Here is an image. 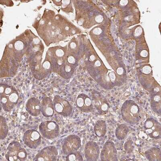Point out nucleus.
I'll list each match as a JSON object with an SVG mask.
<instances>
[{
    "label": "nucleus",
    "instance_id": "obj_16",
    "mask_svg": "<svg viewBox=\"0 0 161 161\" xmlns=\"http://www.w3.org/2000/svg\"><path fill=\"white\" fill-rule=\"evenodd\" d=\"M107 126L106 121L99 120L96 122L93 127V131L98 137H103L107 133Z\"/></svg>",
    "mask_w": 161,
    "mask_h": 161
},
{
    "label": "nucleus",
    "instance_id": "obj_13",
    "mask_svg": "<svg viewBox=\"0 0 161 161\" xmlns=\"http://www.w3.org/2000/svg\"><path fill=\"white\" fill-rule=\"evenodd\" d=\"M76 104L79 110L83 113H89L93 110L92 101L88 96L83 93L77 96Z\"/></svg>",
    "mask_w": 161,
    "mask_h": 161
},
{
    "label": "nucleus",
    "instance_id": "obj_10",
    "mask_svg": "<svg viewBox=\"0 0 161 161\" xmlns=\"http://www.w3.org/2000/svg\"><path fill=\"white\" fill-rule=\"evenodd\" d=\"M58 155V150L55 147H46L36 155L34 161H56Z\"/></svg>",
    "mask_w": 161,
    "mask_h": 161
},
{
    "label": "nucleus",
    "instance_id": "obj_4",
    "mask_svg": "<svg viewBox=\"0 0 161 161\" xmlns=\"http://www.w3.org/2000/svg\"><path fill=\"white\" fill-rule=\"evenodd\" d=\"M40 134L43 137L53 139L57 137L59 134V127L55 121L47 120L42 122L39 126Z\"/></svg>",
    "mask_w": 161,
    "mask_h": 161
},
{
    "label": "nucleus",
    "instance_id": "obj_29",
    "mask_svg": "<svg viewBox=\"0 0 161 161\" xmlns=\"http://www.w3.org/2000/svg\"><path fill=\"white\" fill-rule=\"evenodd\" d=\"M102 32V30L100 28H97L94 30V33L96 34H100Z\"/></svg>",
    "mask_w": 161,
    "mask_h": 161
},
{
    "label": "nucleus",
    "instance_id": "obj_24",
    "mask_svg": "<svg viewBox=\"0 0 161 161\" xmlns=\"http://www.w3.org/2000/svg\"><path fill=\"white\" fill-rule=\"evenodd\" d=\"M138 136L140 138L143 140L148 139V136L145 133L144 131H141L139 132L138 134Z\"/></svg>",
    "mask_w": 161,
    "mask_h": 161
},
{
    "label": "nucleus",
    "instance_id": "obj_18",
    "mask_svg": "<svg viewBox=\"0 0 161 161\" xmlns=\"http://www.w3.org/2000/svg\"><path fill=\"white\" fill-rule=\"evenodd\" d=\"M161 98L160 93H155L151 97V107L154 113L160 115Z\"/></svg>",
    "mask_w": 161,
    "mask_h": 161
},
{
    "label": "nucleus",
    "instance_id": "obj_6",
    "mask_svg": "<svg viewBox=\"0 0 161 161\" xmlns=\"http://www.w3.org/2000/svg\"><path fill=\"white\" fill-rule=\"evenodd\" d=\"M143 127L145 133L151 138H160L161 125L156 119L152 118H148L144 123Z\"/></svg>",
    "mask_w": 161,
    "mask_h": 161
},
{
    "label": "nucleus",
    "instance_id": "obj_15",
    "mask_svg": "<svg viewBox=\"0 0 161 161\" xmlns=\"http://www.w3.org/2000/svg\"><path fill=\"white\" fill-rule=\"evenodd\" d=\"M53 102L50 97H46L43 98L41 103V113L44 117H52L54 113Z\"/></svg>",
    "mask_w": 161,
    "mask_h": 161
},
{
    "label": "nucleus",
    "instance_id": "obj_8",
    "mask_svg": "<svg viewBox=\"0 0 161 161\" xmlns=\"http://www.w3.org/2000/svg\"><path fill=\"white\" fill-rule=\"evenodd\" d=\"M23 140L26 146L30 148L36 149L41 143V135L37 130L30 129L24 133Z\"/></svg>",
    "mask_w": 161,
    "mask_h": 161
},
{
    "label": "nucleus",
    "instance_id": "obj_7",
    "mask_svg": "<svg viewBox=\"0 0 161 161\" xmlns=\"http://www.w3.org/2000/svg\"><path fill=\"white\" fill-rule=\"evenodd\" d=\"M53 102L54 110L57 114L64 117H67L71 114L73 108L68 101L56 95L54 96Z\"/></svg>",
    "mask_w": 161,
    "mask_h": 161
},
{
    "label": "nucleus",
    "instance_id": "obj_30",
    "mask_svg": "<svg viewBox=\"0 0 161 161\" xmlns=\"http://www.w3.org/2000/svg\"><path fill=\"white\" fill-rule=\"evenodd\" d=\"M128 1H120V4L121 5H126L128 3Z\"/></svg>",
    "mask_w": 161,
    "mask_h": 161
},
{
    "label": "nucleus",
    "instance_id": "obj_9",
    "mask_svg": "<svg viewBox=\"0 0 161 161\" xmlns=\"http://www.w3.org/2000/svg\"><path fill=\"white\" fill-rule=\"evenodd\" d=\"M100 158L101 161L118 160L117 149L113 141L108 140L105 143L101 152Z\"/></svg>",
    "mask_w": 161,
    "mask_h": 161
},
{
    "label": "nucleus",
    "instance_id": "obj_20",
    "mask_svg": "<svg viewBox=\"0 0 161 161\" xmlns=\"http://www.w3.org/2000/svg\"><path fill=\"white\" fill-rule=\"evenodd\" d=\"M8 133V128L6 120L2 116L0 117V138L1 140L5 139Z\"/></svg>",
    "mask_w": 161,
    "mask_h": 161
},
{
    "label": "nucleus",
    "instance_id": "obj_14",
    "mask_svg": "<svg viewBox=\"0 0 161 161\" xmlns=\"http://www.w3.org/2000/svg\"><path fill=\"white\" fill-rule=\"evenodd\" d=\"M25 109L31 116H37L41 113V103L35 97H31L27 101Z\"/></svg>",
    "mask_w": 161,
    "mask_h": 161
},
{
    "label": "nucleus",
    "instance_id": "obj_3",
    "mask_svg": "<svg viewBox=\"0 0 161 161\" xmlns=\"http://www.w3.org/2000/svg\"><path fill=\"white\" fill-rule=\"evenodd\" d=\"M5 157L8 161H24L26 159L27 153L19 143L13 141L7 148Z\"/></svg>",
    "mask_w": 161,
    "mask_h": 161
},
{
    "label": "nucleus",
    "instance_id": "obj_28",
    "mask_svg": "<svg viewBox=\"0 0 161 161\" xmlns=\"http://www.w3.org/2000/svg\"><path fill=\"white\" fill-rule=\"evenodd\" d=\"M141 55L142 57H146L148 55V52L146 50H143L141 53Z\"/></svg>",
    "mask_w": 161,
    "mask_h": 161
},
{
    "label": "nucleus",
    "instance_id": "obj_23",
    "mask_svg": "<svg viewBox=\"0 0 161 161\" xmlns=\"http://www.w3.org/2000/svg\"><path fill=\"white\" fill-rule=\"evenodd\" d=\"M142 72L146 74H148L152 72V68L148 66H146L142 69Z\"/></svg>",
    "mask_w": 161,
    "mask_h": 161
},
{
    "label": "nucleus",
    "instance_id": "obj_22",
    "mask_svg": "<svg viewBox=\"0 0 161 161\" xmlns=\"http://www.w3.org/2000/svg\"><path fill=\"white\" fill-rule=\"evenodd\" d=\"M124 149L126 153H130L133 152L134 149V145L133 141L129 139L124 144Z\"/></svg>",
    "mask_w": 161,
    "mask_h": 161
},
{
    "label": "nucleus",
    "instance_id": "obj_5",
    "mask_svg": "<svg viewBox=\"0 0 161 161\" xmlns=\"http://www.w3.org/2000/svg\"><path fill=\"white\" fill-rule=\"evenodd\" d=\"M81 141L80 137L75 135H71L63 140L62 151L63 153L67 155L78 151L81 146Z\"/></svg>",
    "mask_w": 161,
    "mask_h": 161
},
{
    "label": "nucleus",
    "instance_id": "obj_12",
    "mask_svg": "<svg viewBox=\"0 0 161 161\" xmlns=\"http://www.w3.org/2000/svg\"><path fill=\"white\" fill-rule=\"evenodd\" d=\"M84 155L87 161H97L100 155V148L98 144L94 142H87L85 147Z\"/></svg>",
    "mask_w": 161,
    "mask_h": 161
},
{
    "label": "nucleus",
    "instance_id": "obj_26",
    "mask_svg": "<svg viewBox=\"0 0 161 161\" xmlns=\"http://www.w3.org/2000/svg\"><path fill=\"white\" fill-rule=\"evenodd\" d=\"M117 73L119 75H121L123 74L124 69L122 67H120L118 68L117 69Z\"/></svg>",
    "mask_w": 161,
    "mask_h": 161
},
{
    "label": "nucleus",
    "instance_id": "obj_17",
    "mask_svg": "<svg viewBox=\"0 0 161 161\" xmlns=\"http://www.w3.org/2000/svg\"><path fill=\"white\" fill-rule=\"evenodd\" d=\"M146 159L149 161H161V150L158 147H152L145 153Z\"/></svg>",
    "mask_w": 161,
    "mask_h": 161
},
{
    "label": "nucleus",
    "instance_id": "obj_2",
    "mask_svg": "<svg viewBox=\"0 0 161 161\" xmlns=\"http://www.w3.org/2000/svg\"><path fill=\"white\" fill-rule=\"evenodd\" d=\"M19 95L15 90L7 87L4 90L1 87V103L3 109L6 112H9L17 104Z\"/></svg>",
    "mask_w": 161,
    "mask_h": 161
},
{
    "label": "nucleus",
    "instance_id": "obj_27",
    "mask_svg": "<svg viewBox=\"0 0 161 161\" xmlns=\"http://www.w3.org/2000/svg\"><path fill=\"white\" fill-rule=\"evenodd\" d=\"M96 21L98 23H100L103 21V17L102 15H99L97 16L96 18Z\"/></svg>",
    "mask_w": 161,
    "mask_h": 161
},
{
    "label": "nucleus",
    "instance_id": "obj_11",
    "mask_svg": "<svg viewBox=\"0 0 161 161\" xmlns=\"http://www.w3.org/2000/svg\"><path fill=\"white\" fill-rule=\"evenodd\" d=\"M92 101L93 105L99 114H104L108 113L110 105L105 97L98 93H93Z\"/></svg>",
    "mask_w": 161,
    "mask_h": 161
},
{
    "label": "nucleus",
    "instance_id": "obj_25",
    "mask_svg": "<svg viewBox=\"0 0 161 161\" xmlns=\"http://www.w3.org/2000/svg\"><path fill=\"white\" fill-rule=\"evenodd\" d=\"M142 28H136V31H135V35L136 36H138L139 35H141V34H142Z\"/></svg>",
    "mask_w": 161,
    "mask_h": 161
},
{
    "label": "nucleus",
    "instance_id": "obj_31",
    "mask_svg": "<svg viewBox=\"0 0 161 161\" xmlns=\"http://www.w3.org/2000/svg\"><path fill=\"white\" fill-rule=\"evenodd\" d=\"M95 64L97 66V67H99V66H100L101 65V63L100 62V61H96L95 63Z\"/></svg>",
    "mask_w": 161,
    "mask_h": 161
},
{
    "label": "nucleus",
    "instance_id": "obj_21",
    "mask_svg": "<svg viewBox=\"0 0 161 161\" xmlns=\"http://www.w3.org/2000/svg\"><path fill=\"white\" fill-rule=\"evenodd\" d=\"M83 160V156L81 153L78 151L72 152L67 155L66 161H81Z\"/></svg>",
    "mask_w": 161,
    "mask_h": 161
},
{
    "label": "nucleus",
    "instance_id": "obj_19",
    "mask_svg": "<svg viewBox=\"0 0 161 161\" xmlns=\"http://www.w3.org/2000/svg\"><path fill=\"white\" fill-rule=\"evenodd\" d=\"M129 128L124 124L119 125L115 130L116 137L119 140H122L125 138L129 133Z\"/></svg>",
    "mask_w": 161,
    "mask_h": 161
},
{
    "label": "nucleus",
    "instance_id": "obj_1",
    "mask_svg": "<svg viewBox=\"0 0 161 161\" xmlns=\"http://www.w3.org/2000/svg\"><path fill=\"white\" fill-rule=\"evenodd\" d=\"M140 108L133 100H127L121 108L122 119L126 123L132 125L137 124L142 117Z\"/></svg>",
    "mask_w": 161,
    "mask_h": 161
}]
</instances>
